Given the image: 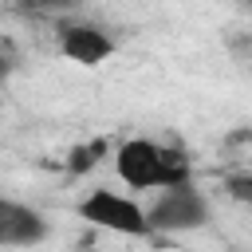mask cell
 <instances>
[{
  "label": "cell",
  "mask_w": 252,
  "mask_h": 252,
  "mask_svg": "<svg viewBox=\"0 0 252 252\" xmlns=\"http://www.w3.org/2000/svg\"><path fill=\"white\" fill-rule=\"evenodd\" d=\"M114 169L126 181V189H177V185H193V165L189 154L154 138H130L114 150Z\"/></svg>",
  "instance_id": "1"
},
{
  "label": "cell",
  "mask_w": 252,
  "mask_h": 252,
  "mask_svg": "<svg viewBox=\"0 0 252 252\" xmlns=\"http://www.w3.org/2000/svg\"><path fill=\"white\" fill-rule=\"evenodd\" d=\"M79 217L94 228H106V232H118V236H150V213L126 197V193H114V189H91L83 201H79Z\"/></svg>",
  "instance_id": "2"
},
{
  "label": "cell",
  "mask_w": 252,
  "mask_h": 252,
  "mask_svg": "<svg viewBox=\"0 0 252 252\" xmlns=\"http://www.w3.org/2000/svg\"><path fill=\"white\" fill-rule=\"evenodd\" d=\"M150 213V228L154 232H193L209 224V201L197 185H177L154 197Z\"/></svg>",
  "instance_id": "3"
},
{
  "label": "cell",
  "mask_w": 252,
  "mask_h": 252,
  "mask_svg": "<svg viewBox=\"0 0 252 252\" xmlns=\"http://www.w3.org/2000/svg\"><path fill=\"white\" fill-rule=\"evenodd\" d=\"M55 43H59V51H63L71 63H79V67H98V63H106V59L114 55L110 32L98 28V24H91V20H63V24L55 28Z\"/></svg>",
  "instance_id": "4"
},
{
  "label": "cell",
  "mask_w": 252,
  "mask_h": 252,
  "mask_svg": "<svg viewBox=\"0 0 252 252\" xmlns=\"http://www.w3.org/2000/svg\"><path fill=\"white\" fill-rule=\"evenodd\" d=\"M51 236V224L39 209L20 205L12 197L0 201V244L4 248H35Z\"/></svg>",
  "instance_id": "5"
},
{
  "label": "cell",
  "mask_w": 252,
  "mask_h": 252,
  "mask_svg": "<svg viewBox=\"0 0 252 252\" xmlns=\"http://www.w3.org/2000/svg\"><path fill=\"white\" fill-rule=\"evenodd\" d=\"M102 154H106V142L102 138H94V142H83V146H75L71 154H67V169L79 177V173H91L98 161H102Z\"/></svg>",
  "instance_id": "6"
},
{
  "label": "cell",
  "mask_w": 252,
  "mask_h": 252,
  "mask_svg": "<svg viewBox=\"0 0 252 252\" xmlns=\"http://www.w3.org/2000/svg\"><path fill=\"white\" fill-rule=\"evenodd\" d=\"M224 193H228L232 201L252 205V173H232V177H224Z\"/></svg>",
  "instance_id": "7"
}]
</instances>
